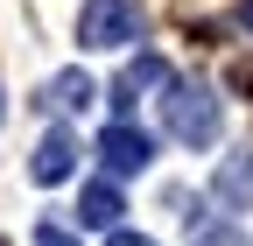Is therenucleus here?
<instances>
[{"instance_id":"f257e3e1","label":"nucleus","mask_w":253,"mask_h":246,"mask_svg":"<svg viewBox=\"0 0 253 246\" xmlns=\"http://www.w3.org/2000/svg\"><path fill=\"white\" fill-rule=\"evenodd\" d=\"M162 127H169L183 148H211V141H218V99H211V84L169 78V84H162Z\"/></svg>"},{"instance_id":"f03ea898","label":"nucleus","mask_w":253,"mask_h":246,"mask_svg":"<svg viewBox=\"0 0 253 246\" xmlns=\"http://www.w3.org/2000/svg\"><path fill=\"white\" fill-rule=\"evenodd\" d=\"M78 42L84 49H126V42H141V7L134 0H84Z\"/></svg>"},{"instance_id":"7ed1b4c3","label":"nucleus","mask_w":253,"mask_h":246,"mask_svg":"<svg viewBox=\"0 0 253 246\" xmlns=\"http://www.w3.org/2000/svg\"><path fill=\"white\" fill-rule=\"evenodd\" d=\"M99 162H106L113 183H120V176H141V169L155 162V141L134 127V120H113V127L99 134Z\"/></svg>"},{"instance_id":"20e7f679","label":"nucleus","mask_w":253,"mask_h":246,"mask_svg":"<svg viewBox=\"0 0 253 246\" xmlns=\"http://www.w3.org/2000/svg\"><path fill=\"white\" fill-rule=\"evenodd\" d=\"M78 155H84L78 134H71V127H49V134L36 141V155H28V176H36V183H63V176L78 169Z\"/></svg>"},{"instance_id":"39448f33","label":"nucleus","mask_w":253,"mask_h":246,"mask_svg":"<svg viewBox=\"0 0 253 246\" xmlns=\"http://www.w3.org/2000/svg\"><path fill=\"white\" fill-rule=\"evenodd\" d=\"M211 197L225 204V211H253V155H246V148L218 162V176H211Z\"/></svg>"},{"instance_id":"423d86ee","label":"nucleus","mask_w":253,"mask_h":246,"mask_svg":"<svg viewBox=\"0 0 253 246\" xmlns=\"http://www.w3.org/2000/svg\"><path fill=\"white\" fill-rule=\"evenodd\" d=\"M148 84H169V64H162V56H134V64L113 78V113L126 120V113H134V99H141Z\"/></svg>"},{"instance_id":"0eeeda50","label":"nucleus","mask_w":253,"mask_h":246,"mask_svg":"<svg viewBox=\"0 0 253 246\" xmlns=\"http://www.w3.org/2000/svg\"><path fill=\"white\" fill-rule=\"evenodd\" d=\"M120 211H126V197H120V183L106 176V183H91V190L78 197V218L84 225H99V232H120Z\"/></svg>"},{"instance_id":"6e6552de","label":"nucleus","mask_w":253,"mask_h":246,"mask_svg":"<svg viewBox=\"0 0 253 246\" xmlns=\"http://www.w3.org/2000/svg\"><path fill=\"white\" fill-rule=\"evenodd\" d=\"M49 106H56V113H84V106H91V78H84V71H56V78H49Z\"/></svg>"},{"instance_id":"1a4fd4ad","label":"nucleus","mask_w":253,"mask_h":246,"mask_svg":"<svg viewBox=\"0 0 253 246\" xmlns=\"http://www.w3.org/2000/svg\"><path fill=\"white\" fill-rule=\"evenodd\" d=\"M36 246H78V239L63 232V225H36Z\"/></svg>"},{"instance_id":"9d476101","label":"nucleus","mask_w":253,"mask_h":246,"mask_svg":"<svg viewBox=\"0 0 253 246\" xmlns=\"http://www.w3.org/2000/svg\"><path fill=\"white\" fill-rule=\"evenodd\" d=\"M106 246H155V239H148V232H126V225H120V232H113Z\"/></svg>"},{"instance_id":"9b49d317","label":"nucleus","mask_w":253,"mask_h":246,"mask_svg":"<svg viewBox=\"0 0 253 246\" xmlns=\"http://www.w3.org/2000/svg\"><path fill=\"white\" fill-rule=\"evenodd\" d=\"M239 28H246V36H253V0H239Z\"/></svg>"},{"instance_id":"f8f14e48","label":"nucleus","mask_w":253,"mask_h":246,"mask_svg":"<svg viewBox=\"0 0 253 246\" xmlns=\"http://www.w3.org/2000/svg\"><path fill=\"white\" fill-rule=\"evenodd\" d=\"M0 113H7V106H0Z\"/></svg>"}]
</instances>
